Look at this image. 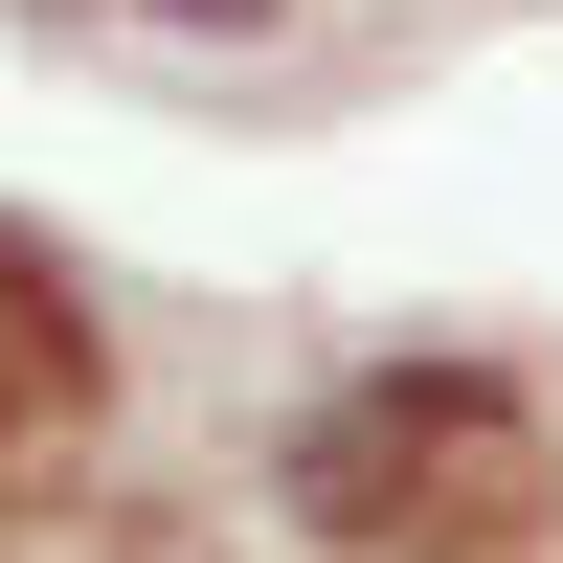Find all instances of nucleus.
<instances>
[{"label":"nucleus","mask_w":563,"mask_h":563,"mask_svg":"<svg viewBox=\"0 0 563 563\" xmlns=\"http://www.w3.org/2000/svg\"><path fill=\"white\" fill-rule=\"evenodd\" d=\"M519 406L474 384V361H384V384H339L294 429V519L316 541H474V519H519Z\"/></svg>","instance_id":"obj_1"},{"label":"nucleus","mask_w":563,"mask_h":563,"mask_svg":"<svg viewBox=\"0 0 563 563\" xmlns=\"http://www.w3.org/2000/svg\"><path fill=\"white\" fill-rule=\"evenodd\" d=\"M90 384H113V316H90V271L45 249V225H0V451H68Z\"/></svg>","instance_id":"obj_2"}]
</instances>
